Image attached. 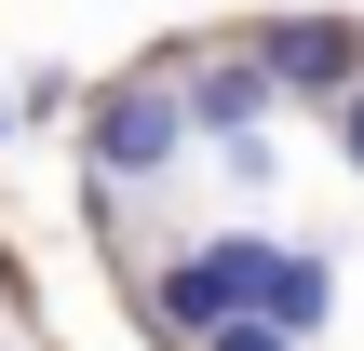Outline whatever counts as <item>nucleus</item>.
<instances>
[{"label":"nucleus","instance_id":"1","mask_svg":"<svg viewBox=\"0 0 364 351\" xmlns=\"http://www.w3.org/2000/svg\"><path fill=\"white\" fill-rule=\"evenodd\" d=\"M257 271H270V230H203V243H176V257L135 271V311H149L162 351H203L230 311H257Z\"/></svg>","mask_w":364,"mask_h":351},{"label":"nucleus","instance_id":"2","mask_svg":"<svg viewBox=\"0 0 364 351\" xmlns=\"http://www.w3.org/2000/svg\"><path fill=\"white\" fill-rule=\"evenodd\" d=\"M81 162H95V189H162V176L189 162L176 68H135V81H108V95L81 108Z\"/></svg>","mask_w":364,"mask_h":351},{"label":"nucleus","instance_id":"3","mask_svg":"<svg viewBox=\"0 0 364 351\" xmlns=\"http://www.w3.org/2000/svg\"><path fill=\"white\" fill-rule=\"evenodd\" d=\"M176 108H189V135L230 149V176H270V135H257V122H270L284 95H270L257 54H189V68H176Z\"/></svg>","mask_w":364,"mask_h":351},{"label":"nucleus","instance_id":"4","mask_svg":"<svg viewBox=\"0 0 364 351\" xmlns=\"http://www.w3.org/2000/svg\"><path fill=\"white\" fill-rule=\"evenodd\" d=\"M243 54H257L270 95H297V108H338V95L364 81V27H351V14H270Z\"/></svg>","mask_w":364,"mask_h":351},{"label":"nucleus","instance_id":"5","mask_svg":"<svg viewBox=\"0 0 364 351\" xmlns=\"http://www.w3.org/2000/svg\"><path fill=\"white\" fill-rule=\"evenodd\" d=\"M257 325H284V338H324V325H338V257L270 230V271H257Z\"/></svg>","mask_w":364,"mask_h":351},{"label":"nucleus","instance_id":"6","mask_svg":"<svg viewBox=\"0 0 364 351\" xmlns=\"http://www.w3.org/2000/svg\"><path fill=\"white\" fill-rule=\"evenodd\" d=\"M203 351H311V338H284V325H257V311H230V325H216Z\"/></svg>","mask_w":364,"mask_h":351},{"label":"nucleus","instance_id":"7","mask_svg":"<svg viewBox=\"0 0 364 351\" xmlns=\"http://www.w3.org/2000/svg\"><path fill=\"white\" fill-rule=\"evenodd\" d=\"M324 122H338V162H351V176H364V81H351V95H338V108H324Z\"/></svg>","mask_w":364,"mask_h":351},{"label":"nucleus","instance_id":"8","mask_svg":"<svg viewBox=\"0 0 364 351\" xmlns=\"http://www.w3.org/2000/svg\"><path fill=\"white\" fill-rule=\"evenodd\" d=\"M0 135H14V81H0Z\"/></svg>","mask_w":364,"mask_h":351}]
</instances>
